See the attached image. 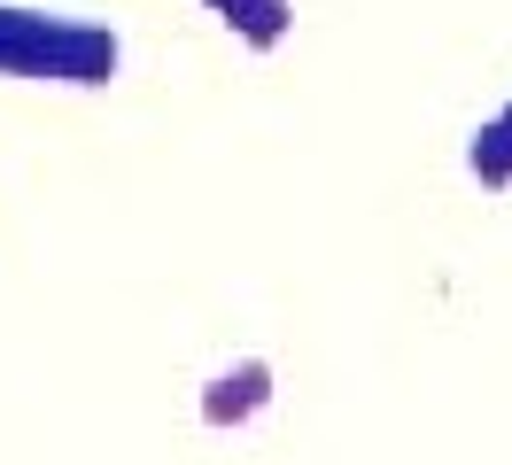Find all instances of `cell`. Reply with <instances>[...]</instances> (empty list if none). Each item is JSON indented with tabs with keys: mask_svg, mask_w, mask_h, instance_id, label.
<instances>
[{
	"mask_svg": "<svg viewBox=\"0 0 512 465\" xmlns=\"http://www.w3.org/2000/svg\"><path fill=\"white\" fill-rule=\"evenodd\" d=\"M125 70V39L101 16L70 8H32V0H0V78L24 86H109Z\"/></svg>",
	"mask_w": 512,
	"mask_h": 465,
	"instance_id": "obj_1",
	"label": "cell"
},
{
	"mask_svg": "<svg viewBox=\"0 0 512 465\" xmlns=\"http://www.w3.org/2000/svg\"><path fill=\"white\" fill-rule=\"evenodd\" d=\"M272 403V365L264 357H241V365L210 372V388H202V427H249L256 411Z\"/></svg>",
	"mask_w": 512,
	"mask_h": 465,
	"instance_id": "obj_2",
	"label": "cell"
},
{
	"mask_svg": "<svg viewBox=\"0 0 512 465\" xmlns=\"http://www.w3.org/2000/svg\"><path fill=\"white\" fill-rule=\"evenodd\" d=\"M202 8H210L241 47H256V55H272L295 31V0H202Z\"/></svg>",
	"mask_w": 512,
	"mask_h": 465,
	"instance_id": "obj_3",
	"label": "cell"
},
{
	"mask_svg": "<svg viewBox=\"0 0 512 465\" xmlns=\"http://www.w3.org/2000/svg\"><path fill=\"white\" fill-rule=\"evenodd\" d=\"M466 171H474L481 186H512V101L474 132V148H466Z\"/></svg>",
	"mask_w": 512,
	"mask_h": 465,
	"instance_id": "obj_4",
	"label": "cell"
}]
</instances>
